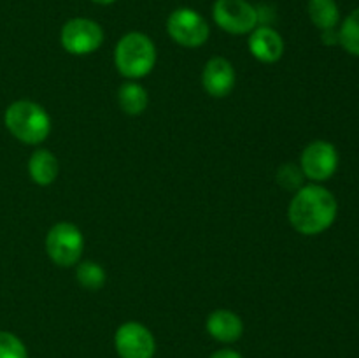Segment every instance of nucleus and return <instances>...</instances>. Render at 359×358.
<instances>
[{"label": "nucleus", "mask_w": 359, "mask_h": 358, "mask_svg": "<svg viewBox=\"0 0 359 358\" xmlns=\"http://www.w3.org/2000/svg\"><path fill=\"white\" fill-rule=\"evenodd\" d=\"M339 213L335 195L321 185L302 186L290 202L287 218L291 227L304 235L328 230Z\"/></svg>", "instance_id": "nucleus-1"}, {"label": "nucleus", "mask_w": 359, "mask_h": 358, "mask_svg": "<svg viewBox=\"0 0 359 358\" xmlns=\"http://www.w3.org/2000/svg\"><path fill=\"white\" fill-rule=\"evenodd\" d=\"M4 123L11 135L23 144L44 142L51 133V118L41 104L32 100H16L4 112Z\"/></svg>", "instance_id": "nucleus-2"}, {"label": "nucleus", "mask_w": 359, "mask_h": 358, "mask_svg": "<svg viewBox=\"0 0 359 358\" xmlns=\"http://www.w3.org/2000/svg\"><path fill=\"white\" fill-rule=\"evenodd\" d=\"M116 69L126 79H140L154 69L156 48L142 32H130L119 39L114 49Z\"/></svg>", "instance_id": "nucleus-3"}, {"label": "nucleus", "mask_w": 359, "mask_h": 358, "mask_svg": "<svg viewBox=\"0 0 359 358\" xmlns=\"http://www.w3.org/2000/svg\"><path fill=\"white\" fill-rule=\"evenodd\" d=\"M84 249V237L79 228L69 221H60L46 235V251L53 263L60 267L77 265Z\"/></svg>", "instance_id": "nucleus-4"}, {"label": "nucleus", "mask_w": 359, "mask_h": 358, "mask_svg": "<svg viewBox=\"0 0 359 358\" xmlns=\"http://www.w3.org/2000/svg\"><path fill=\"white\" fill-rule=\"evenodd\" d=\"M60 41L63 49L70 55H91L104 42V30L97 21L88 18H72L63 25Z\"/></svg>", "instance_id": "nucleus-5"}, {"label": "nucleus", "mask_w": 359, "mask_h": 358, "mask_svg": "<svg viewBox=\"0 0 359 358\" xmlns=\"http://www.w3.org/2000/svg\"><path fill=\"white\" fill-rule=\"evenodd\" d=\"M212 18L219 28L233 35H244L258 27L259 14L245 0H216Z\"/></svg>", "instance_id": "nucleus-6"}, {"label": "nucleus", "mask_w": 359, "mask_h": 358, "mask_svg": "<svg viewBox=\"0 0 359 358\" xmlns=\"http://www.w3.org/2000/svg\"><path fill=\"white\" fill-rule=\"evenodd\" d=\"M167 32L184 48H200L209 39L210 28L202 14L188 7H181L168 16Z\"/></svg>", "instance_id": "nucleus-7"}, {"label": "nucleus", "mask_w": 359, "mask_h": 358, "mask_svg": "<svg viewBox=\"0 0 359 358\" xmlns=\"http://www.w3.org/2000/svg\"><path fill=\"white\" fill-rule=\"evenodd\" d=\"M114 346L119 358H153L156 353L154 336L137 321H126L116 330Z\"/></svg>", "instance_id": "nucleus-8"}, {"label": "nucleus", "mask_w": 359, "mask_h": 358, "mask_svg": "<svg viewBox=\"0 0 359 358\" xmlns=\"http://www.w3.org/2000/svg\"><path fill=\"white\" fill-rule=\"evenodd\" d=\"M339 167L337 147L328 140H314L304 150L300 157V168L305 178L323 183L332 178Z\"/></svg>", "instance_id": "nucleus-9"}, {"label": "nucleus", "mask_w": 359, "mask_h": 358, "mask_svg": "<svg viewBox=\"0 0 359 358\" xmlns=\"http://www.w3.org/2000/svg\"><path fill=\"white\" fill-rule=\"evenodd\" d=\"M203 90L214 98H223L235 88V69L223 56H214L205 63L202 72Z\"/></svg>", "instance_id": "nucleus-10"}, {"label": "nucleus", "mask_w": 359, "mask_h": 358, "mask_svg": "<svg viewBox=\"0 0 359 358\" xmlns=\"http://www.w3.org/2000/svg\"><path fill=\"white\" fill-rule=\"evenodd\" d=\"M248 44L251 55L263 63H276L284 55L283 37L270 27H256Z\"/></svg>", "instance_id": "nucleus-11"}, {"label": "nucleus", "mask_w": 359, "mask_h": 358, "mask_svg": "<svg viewBox=\"0 0 359 358\" xmlns=\"http://www.w3.org/2000/svg\"><path fill=\"white\" fill-rule=\"evenodd\" d=\"M205 326L212 339L224 344L235 343L244 333V323H242L241 316L228 309H216L210 312Z\"/></svg>", "instance_id": "nucleus-12"}, {"label": "nucleus", "mask_w": 359, "mask_h": 358, "mask_svg": "<svg viewBox=\"0 0 359 358\" xmlns=\"http://www.w3.org/2000/svg\"><path fill=\"white\" fill-rule=\"evenodd\" d=\"M60 165L55 154L48 150H37L28 160V174L39 186H49L58 178Z\"/></svg>", "instance_id": "nucleus-13"}, {"label": "nucleus", "mask_w": 359, "mask_h": 358, "mask_svg": "<svg viewBox=\"0 0 359 358\" xmlns=\"http://www.w3.org/2000/svg\"><path fill=\"white\" fill-rule=\"evenodd\" d=\"M118 102L123 112L130 116H139L146 111L147 104H149V95L142 84L130 81L119 88Z\"/></svg>", "instance_id": "nucleus-14"}, {"label": "nucleus", "mask_w": 359, "mask_h": 358, "mask_svg": "<svg viewBox=\"0 0 359 358\" xmlns=\"http://www.w3.org/2000/svg\"><path fill=\"white\" fill-rule=\"evenodd\" d=\"M309 18L319 30H330L339 25L340 11L335 0H309Z\"/></svg>", "instance_id": "nucleus-15"}, {"label": "nucleus", "mask_w": 359, "mask_h": 358, "mask_svg": "<svg viewBox=\"0 0 359 358\" xmlns=\"http://www.w3.org/2000/svg\"><path fill=\"white\" fill-rule=\"evenodd\" d=\"M76 276H77V283H79L83 288H86V290H91V291L100 290V288L105 284V281H107L104 267L98 265L97 262H90V260L77 263Z\"/></svg>", "instance_id": "nucleus-16"}, {"label": "nucleus", "mask_w": 359, "mask_h": 358, "mask_svg": "<svg viewBox=\"0 0 359 358\" xmlns=\"http://www.w3.org/2000/svg\"><path fill=\"white\" fill-rule=\"evenodd\" d=\"M339 39L349 55L359 56V7L344 20L339 30Z\"/></svg>", "instance_id": "nucleus-17"}, {"label": "nucleus", "mask_w": 359, "mask_h": 358, "mask_svg": "<svg viewBox=\"0 0 359 358\" xmlns=\"http://www.w3.org/2000/svg\"><path fill=\"white\" fill-rule=\"evenodd\" d=\"M0 358H28L27 346L16 333L0 330Z\"/></svg>", "instance_id": "nucleus-18"}, {"label": "nucleus", "mask_w": 359, "mask_h": 358, "mask_svg": "<svg viewBox=\"0 0 359 358\" xmlns=\"http://www.w3.org/2000/svg\"><path fill=\"white\" fill-rule=\"evenodd\" d=\"M276 179L284 190H290V192H294V190H297L298 192V190L302 188V181H304V172H302V168H298L297 165L284 164L280 165V168L277 171Z\"/></svg>", "instance_id": "nucleus-19"}, {"label": "nucleus", "mask_w": 359, "mask_h": 358, "mask_svg": "<svg viewBox=\"0 0 359 358\" xmlns=\"http://www.w3.org/2000/svg\"><path fill=\"white\" fill-rule=\"evenodd\" d=\"M323 42H325V44H328V46L340 44L339 30H335V28H330V30H323Z\"/></svg>", "instance_id": "nucleus-20"}, {"label": "nucleus", "mask_w": 359, "mask_h": 358, "mask_svg": "<svg viewBox=\"0 0 359 358\" xmlns=\"http://www.w3.org/2000/svg\"><path fill=\"white\" fill-rule=\"evenodd\" d=\"M210 358H242V354L235 350H219L210 354Z\"/></svg>", "instance_id": "nucleus-21"}, {"label": "nucleus", "mask_w": 359, "mask_h": 358, "mask_svg": "<svg viewBox=\"0 0 359 358\" xmlns=\"http://www.w3.org/2000/svg\"><path fill=\"white\" fill-rule=\"evenodd\" d=\"M91 2L100 4V6H111V4H114L116 0H91Z\"/></svg>", "instance_id": "nucleus-22"}]
</instances>
